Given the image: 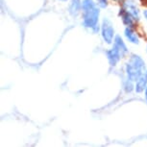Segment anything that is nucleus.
Instances as JSON below:
<instances>
[{"instance_id":"6","label":"nucleus","mask_w":147,"mask_h":147,"mask_svg":"<svg viewBox=\"0 0 147 147\" xmlns=\"http://www.w3.org/2000/svg\"><path fill=\"white\" fill-rule=\"evenodd\" d=\"M113 46L115 47L117 50L120 52L122 58L125 57L127 54H128V48H127L125 42H124L123 38H122L120 36H115V40H113Z\"/></svg>"},{"instance_id":"8","label":"nucleus","mask_w":147,"mask_h":147,"mask_svg":"<svg viewBox=\"0 0 147 147\" xmlns=\"http://www.w3.org/2000/svg\"><path fill=\"white\" fill-rule=\"evenodd\" d=\"M119 15L121 16L122 22H123L124 25H126L127 27H131V28H135L137 20H136L130 13H127L125 10L121 9L120 12H119Z\"/></svg>"},{"instance_id":"9","label":"nucleus","mask_w":147,"mask_h":147,"mask_svg":"<svg viewBox=\"0 0 147 147\" xmlns=\"http://www.w3.org/2000/svg\"><path fill=\"white\" fill-rule=\"evenodd\" d=\"M82 11V1L81 0H70L68 6V12L72 16H76Z\"/></svg>"},{"instance_id":"7","label":"nucleus","mask_w":147,"mask_h":147,"mask_svg":"<svg viewBox=\"0 0 147 147\" xmlns=\"http://www.w3.org/2000/svg\"><path fill=\"white\" fill-rule=\"evenodd\" d=\"M147 87V70H145L141 75L138 77V79L136 81L135 84V90L138 93H140L145 90Z\"/></svg>"},{"instance_id":"13","label":"nucleus","mask_w":147,"mask_h":147,"mask_svg":"<svg viewBox=\"0 0 147 147\" xmlns=\"http://www.w3.org/2000/svg\"><path fill=\"white\" fill-rule=\"evenodd\" d=\"M143 16H144V18H145L146 20H147V10H144L143 11Z\"/></svg>"},{"instance_id":"12","label":"nucleus","mask_w":147,"mask_h":147,"mask_svg":"<svg viewBox=\"0 0 147 147\" xmlns=\"http://www.w3.org/2000/svg\"><path fill=\"white\" fill-rule=\"evenodd\" d=\"M108 0H96V5L101 9H105L108 7Z\"/></svg>"},{"instance_id":"4","label":"nucleus","mask_w":147,"mask_h":147,"mask_svg":"<svg viewBox=\"0 0 147 147\" xmlns=\"http://www.w3.org/2000/svg\"><path fill=\"white\" fill-rule=\"evenodd\" d=\"M122 9L125 10L128 13H130L137 21L140 19V9H138L137 5L135 4V2H133L132 0H124L123 3H122Z\"/></svg>"},{"instance_id":"2","label":"nucleus","mask_w":147,"mask_h":147,"mask_svg":"<svg viewBox=\"0 0 147 147\" xmlns=\"http://www.w3.org/2000/svg\"><path fill=\"white\" fill-rule=\"evenodd\" d=\"M144 71H145V63L142 58L137 54H132L125 65L127 78L136 82Z\"/></svg>"},{"instance_id":"11","label":"nucleus","mask_w":147,"mask_h":147,"mask_svg":"<svg viewBox=\"0 0 147 147\" xmlns=\"http://www.w3.org/2000/svg\"><path fill=\"white\" fill-rule=\"evenodd\" d=\"M123 88L126 92H132L135 90V86H134V81L130 80L129 78H127L125 81L123 82Z\"/></svg>"},{"instance_id":"15","label":"nucleus","mask_w":147,"mask_h":147,"mask_svg":"<svg viewBox=\"0 0 147 147\" xmlns=\"http://www.w3.org/2000/svg\"><path fill=\"white\" fill-rule=\"evenodd\" d=\"M60 1H63V2H65V1H67V0H60Z\"/></svg>"},{"instance_id":"10","label":"nucleus","mask_w":147,"mask_h":147,"mask_svg":"<svg viewBox=\"0 0 147 147\" xmlns=\"http://www.w3.org/2000/svg\"><path fill=\"white\" fill-rule=\"evenodd\" d=\"M124 35H125V38H127V40L129 42H131L133 44H138L140 43V38H138V34L134 31V28H131V27H127L124 31Z\"/></svg>"},{"instance_id":"5","label":"nucleus","mask_w":147,"mask_h":147,"mask_svg":"<svg viewBox=\"0 0 147 147\" xmlns=\"http://www.w3.org/2000/svg\"><path fill=\"white\" fill-rule=\"evenodd\" d=\"M106 57L108 61H109V63L111 66H115L122 58L120 52H119L115 46H113V48H111L109 50L106 51Z\"/></svg>"},{"instance_id":"14","label":"nucleus","mask_w":147,"mask_h":147,"mask_svg":"<svg viewBox=\"0 0 147 147\" xmlns=\"http://www.w3.org/2000/svg\"><path fill=\"white\" fill-rule=\"evenodd\" d=\"M144 96H145V100L147 102V87L145 88V90H144Z\"/></svg>"},{"instance_id":"1","label":"nucleus","mask_w":147,"mask_h":147,"mask_svg":"<svg viewBox=\"0 0 147 147\" xmlns=\"http://www.w3.org/2000/svg\"><path fill=\"white\" fill-rule=\"evenodd\" d=\"M99 16L100 11L93 0H83L82 1V16L83 25L90 28L93 32L99 31Z\"/></svg>"},{"instance_id":"3","label":"nucleus","mask_w":147,"mask_h":147,"mask_svg":"<svg viewBox=\"0 0 147 147\" xmlns=\"http://www.w3.org/2000/svg\"><path fill=\"white\" fill-rule=\"evenodd\" d=\"M101 36L107 44H112L115 40V28L110 19L105 18L101 24Z\"/></svg>"}]
</instances>
